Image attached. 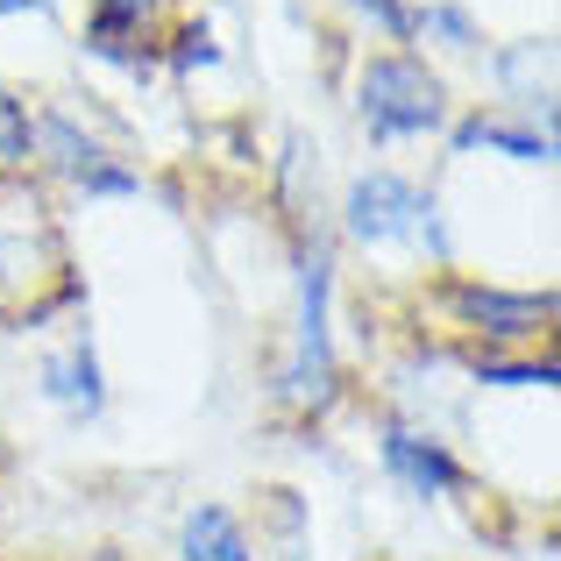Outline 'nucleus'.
<instances>
[{
  "mask_svg": "<svg viewBox=\"0 0 561 561\" xmlns=\"http://www.w3.org/2000/svg\"><path fill=\"white\" fill-rule=\"evenodd\" d=\"M85 285L71 277L65 220L50 214L28 171H0V320L14 334H43L57 313H79Z\"/></svg>",
  "mask_w": 561,
  "mask_h": 561,
  "instance_id": "f257e3e1",
  "label": "nucleus"
},
{
  "mask_svg": "<svg viewBox=\"0 0 561 561\" xmlns=\"http://www.w3.org/2000/svg\"><path fill=\"white\" fill-rule=\"evenodd\" d=\"M299 299H291V348L277 370V405L291 420H328L342 405V348H334V242H299Z\"/></svg>",
  "mask_w": 561,
  "mask_h": 561,
  "instance_id": "f03ea898",
  "label": "nucleus"
},
{
  "mask_svg": "<svg viewBox=\"0 0 561 561\" xmlns=\"http://www.w3.org/2000/svg\"><path fill=\"white\" fill-rule=\"evenodd\" d=\"M342 234L363 249V256H426L434 271H455V242H448V220H440V199L434 185L405 179L391 164H370L356 171L342 192Z\"/></svg>",
  "mask_w": 561,
  "mask_h": 561,
  "instance_id": "7ed1b4c3",
  "label": "nucleus"
},
{
  "mask_svg": "<svg viewBox=\"0 0 561 561\" xmlns=\"http://www.w3.org/2000/svg\"><path fill=\"white\" fill-rule=\"evenodd\" d=\"M356 122L370 128V142H426L455 122L448 114V79L426 65L420 50H377L356 71Z\"/></svg>",
  "mask_w": 561,
  "mask_h": 561,
  "instance_id": "20e7f679",
  "label": "nucleus"
},
{
  "mask_svg": "<svg viewBox=\"0 0 561 561\" xmlns=\"http://www.w3.org/2000/svg\"><path fill=\"white\" fill-rule=\"evenodd\" d=\"M434 313L440 334H462L477 348H540L554 334V291H512L491 285V277H469V271H434Z\"/></svg>",
  "mask_w": 561,
  "mask_h": 561,
  "instance_id": "39448f33",
  "label": "nucleus"
},
{
  "mask_svg": "<svg viewBox=\"0 0 561 561\" xmlns=\"http://www.w3.org/2000/svg\"><path fill=\"white\" fill-rule=\"evenodd\" d=\"M377 469L412 505H455V497L477 491V469L462 462V448L440 426L412 420V412H383L377 420Z\"/></svg>",
  "mask_w": 561,
  "mask_h": 561,
  "instance_id": "423d86ee",
  "label": "nucleus"
},
{
  "mask_svg": "<svg viewBox=\"0 0 561 561\" xmlns=\"http://www.w3.org/2000/svg\"><path fill=\"white\" fill-rule=\"evenodd\" d=\"M28 171L71 185L79 199H142V171L128 164L114 142H100L79 114H65V107H36V150H28Z\"/></svg>",
  "mask_w": 561,
  "mask_h": 561,
  "instance_id": "0eeeda50",
  "label": "nucleus"
},
{
  "mask_svg": "<svg viewBox=\"0 0 561 561\" xmlns=\"http://www.w3.org/2000/svg\"><path fill=\"white\" fill-rule=\"evenodd\" d=\"M36 391H43V405H57L71 426H93L100 412H107V363H100V342H93L85 320H71L65 342L43 348Z\"/></svg>",
  "mask_w": 561,
  "mask_h": 561,
  "instance_id": "6e6552de",
  "label": "nucleus"
},
{
  "mask_svg": "<svg viewBox=\"0 0 561 561\" xmlns=\"http://www.w3.org/2000/svg\"><path fill=\"white\" fill-rule=\"evenodd\" d=\"M157 22H164V0H93V14L79 28V50L114 71H150L164 57Z\"/></svg>",
  "mask_w": 561,
  "mask_h": 561,
  "instance_id": "1a4fd4ad",
  "label": "nucleus"
},
{
  "mask_svg": "<svg viewBox=\"0 0 561 561\" xmlns=\"http://www.w3.org/2000/svg\"><path fill=\"white\" fill-rule=\"evenodd\" d=\"M440 136H448V157H505V164H526V171H554V150H561L554 128H534L505 107H477L462 122H448Z\"/></svg>",
  "mask_w": 561,
  "mask_h": 561,
  "instance_id": "9d476101",
  "label": "nucleus"
},
{
  "mask_svg": "<svg viewBox=\"0 0 561 561\" xmlns=\"http://www.w3.org/2000/svg\"><path fill=\"white\" fill-rule=\"evenodd\" d=\"M491 79L505 85V100H497L505 114H519V122H534V128H554V43L548 36L497 50Z\"/></svg>",
  "mask_w": 561,
  "mask_h": 561,
  "instance_id": "9b49d317",
  "label": "nucleus"
},
{
  "mask_svg": "<svg viewBox=\"0 0 561 561\" xmlns=\"http://www.w3.org/2000/svg\"><path fill=\"white\" fill-rule=\"evenodd\" d=\"M179 561H263V534L220 497H199V505L179 519Z\"/></svg>",
  "mask_w": 561,
  "mask_h": 561,
  "instance_id": "f8f14e48",
  "label": "nucleus"
},
{
  "mask_svg": "<svg viewBox=\"0 0 561 561\" xmlns=\"http://www.w3.org/2000/svg\"><path fill=\"white\" fill-rule=\"evenodd\" d=\"M462 377L477 383V391H554L561 383V363L554 348H469Z\"/></svg>",
  "mask_w": 561,
  "mask_h": 561,
  "instance_id": "ddd939ff",
  "label": "nucleus"
},
{
  "mask_svg": "<svg viewBox=\"0 0 561 561\" xmlns=\"http://www.w3.org/2000/svg\"><path fill=\"white\" fill-rule=\"evenodd\" d=\"M412 43H440V50H455V57H477L483 28L469 22L462 0H426V8H412Z\"/></svg>",
  "mask_w": 561,
  "mask_h": 561,
  "instance_id": "4468645a",
  "label": "nucleus"
},
{
  "mask_svg": "<svg viewBox=\"0 0 561 561\" xmlns=\"http://www.w3.org/2000/svg\"><path fill=\"white\" fill-rule=\"evenodd\" d=\"M28 150H36V107L0 79V171H28Z\"/></svg>",
  "mask_w": 561,
  "mask_h": 561,
  "instance_id": "2eb2a0df",
  "label": "nucleus"
},
{
  "mask_svg": "<svg viewBox=\"0 0 561 561\" xmlns=\"http://www.w3.org/2000/svg\"><path fill=\"white\" fill-rule=\"evenodd\" d=\"M164 65H171V71H206V65H220V43H214V28H206V22H185V28H171V43H164Z\"/></svg>",
  "mask_w": 561,
  "mask_h": 561,
  "instance_id": "dca6fc26",
  "label": "nucleus"
},
{
  "mask_svg": "<svg viewBox=\"0 0 561 561\" xmlns=\"http://www.w3.org/2000/svg\"><path fill=\"white\" fill-rule=\"evenodd\" d=\"M348 8H356L383 43H412V8L405 0H348Z\"/></svg>",
  "mask_w": 561,
  "mask_h": 561,
  "instance_id": "f3484780",
  "label": "nucleus"
},
{
  "mask_svg": "<svg viewBox=\"0 0 561 561\" xmlns=\"http://www.w3.org/2000/svg\"><path fill=\"white\" fill-rule=\"evenodd\" d=\"M28 8H43V0H0V14H28Z\"/></svg>",
  "mask_w": 561,
  "mask_h": 561,
  "instance_id": "a211bd4d",
  "label": "nucleus"
}]
</instances>
